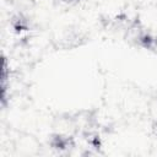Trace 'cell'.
<instances>
[{
	"mask_svg": "<svg viewBox=\"0 0 157 157\" xmlns=\"http://www.w3.org/2000/svg\"><path fill=\"white\" fill-rule=\"evenodd\" d=\"M15 147L18 148V150H21L22 153L28 155V153H32L33 151H36L37 147H39V144H38V141H37V139L34 136L26 134V135L21 136L16 141Z\"/></svg>",
	"mask_w": 157,
	"mask_h": 157,
	"instance_id": "cell-1",
	"label": "cell"
},
{
	"mask_svg": "<svg viewBox=\"0 0 157 157\" xmlns=\"http://www.w3.org/2000/svg\"><path fill=\"white\" fill-rule=\"evenodd\" d=\"M148 50L153 52V53L157 55V34H156V36H153L152 42H151V47H150V49H148Z\"/></svg>",
	"mask_w": 157,
	"mask_h": 157,
	"instance_id": "cell-2",
	"label": "cell"
},
{
	"mask_svg": "<svg viewBox=\"0 0 157 157\" xmlns=\"http://www.w3.org/2000/svg\"><path fill=\"white\" fill-rule=\"evenodd\" d=\"M60 2H63V4H65V5H69V6H74V5H76V4H78L80 1H82V0H59Z\"/></svg>",
	"mask_w": 157,
	"mask_h": 157,
	"instance_id": "cell-3",
	"label": "cell"
}]
</instances>
